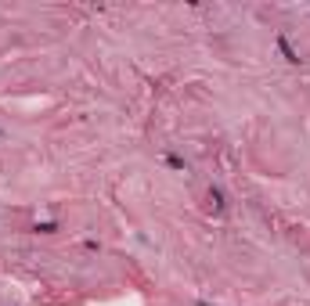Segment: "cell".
I'll return each instance as SVG.
<instances>
[{
    "label": "cell",
    "mask_w": 310,
    "mask_h": 306,
    "mask_svg": "<svg viewBox=\"0 0 310 306\" xmlns=\"http://www.w3.org/2000/svg\"><path fill=\"white\" fill-rule=\"evenodd\" d=\"M209 202L216 205V212H224V195H220V188H209Z\"/></svg>",
    "instance_id": "2"
},
{
    "label": "cell",
    "mask_w": 310,
    "mask_h": 306,
    "mask_svg": "<svg viewBox=\"0 0 310 306\" xmlns=\"http://www.w3.org/2000/svg\"><path fill=\"white\" fill-rule=\"evenodd\" d=\"M198 306H209V303H198Z\"/></svg>",
    "instance_id": "3"
},
{
    "label": "cell",
    "mask_w": 310,
    "mask_h": 306,
    "mask_svg": "<svg viewBox=\"0 0 310 306\" xmlns=\"http://www.w3.org/2000/svg\"><path fill=\"white\" fill-rule=\"evenodd\" d=\"M278 51H282V54H285V61H292V65H296V61H300V54H296V51L289 47V40H285V36H278Z\"/></svg>",
    "instance_id": "1"
}]
</instances>
